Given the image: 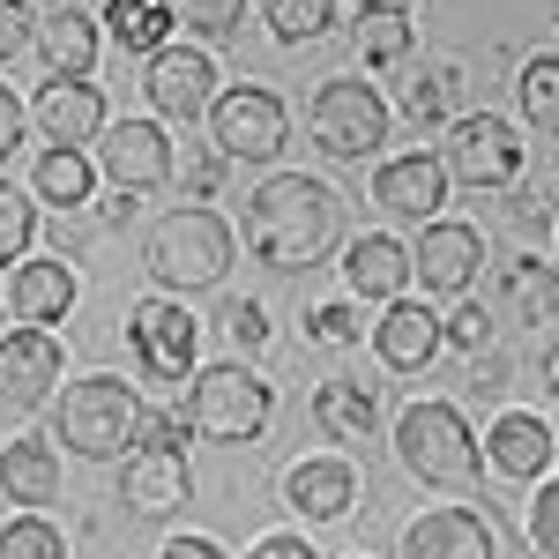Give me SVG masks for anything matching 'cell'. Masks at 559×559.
Here are the masks:
<instances>
[{
  "instance_id": "cell-24",
  "label": "cell",
  "mask_w": 559,
  "mask_h": 559,
  "mask_svg": "<svg viewBox=\"0 0 559 559\" xmlns=\"http://www.w3.org/2000/svg\"><path fill=\"white\" fill-rule=\"evenodd\" d=\"M313 426L329 440H373L381 432V395L366 381H350V373H336V381L313 388Z\"/></svg>"
},
{
  "instance_id": "cell-31",
  "label": "cell",
  "mask_w": 559,
  "mask_h": 559,
  "mask_svg": "<svg viewBox=\"0 0 559 559\" xmlns=\"http://www.w3.org/2000/svg\"><path fill=\"white\" fill-rule=\"evenodd\" d=\"M515 97H522V120H530L537 134H559V60H552V52L522 60Z\"/></svg>"
},
{
  "instance_id": "cell-9",
  "label": "cell",
  "mask_w": 559,
  "mask_h": 559,
  "mask_svg": "<svg viewBox=\"0 0 559 559\" xmlns=\"http://www.w3.org/2000/svg\"><path fill=\"white\" fill-rule=\"evenodd\" d=\"M194 313L179 299H142L128 313V344H134V366L150 381H194Z\"/></svg>"
},
{
  "instance_id": "cell-35",
  "label": "cell",
  "mask_w": 559,
  "mask_h": 559,
  "mask_svg": "<svg viewBox=\"0 0 559 559\" xmlns=\"http://www.w3.org/2000/svg\"><path fill=\"white\" fill-rule=\"evenodd\" d=\"M31 239H38V210L0 179V261H23V254H31Z\"/></svg>"
},
{
  "instance_id": "cell-21",
  "label": "cell",
  "mask_w": 559,
  "mask_h": 559,
  "mask_svg": "<svg viewBox=\"0 0 559 559\" xmlns=\"http://www.w3.org/2000/svg\"><path fill=\"white\" fill-rule=\"evenodd\" d=\"M373 350L395 373H426L432 350H440V313H426V306H411V299H388V313L373 321Z\"/></svg>"
},
{
  "instance_id": "cell-48",
  "label": "cell",
  "mask_w": 559,
  "mask_h": 559,
  "mask_svg": "<svg viewBox=\"0 0 559 559\" xmlns=\"http://www.w3.org/2000/svg\"><path fill=\"white\" fill-rule=\"evenodd\" d=\"M545 388H552V395H559V344L545 350Z\"/></svg>"
},
{
  "instance_id": "cell-41",
  "label": "cell",
  "mask_w": 559,
  "mask_h": 559,
  "mask_svg": "<svg viewBox=\"0 0 559 559\" xmlns=\"http://www.w3.org/2000/svg\"><path fill=\"white\" fill-rule=\"evenodd\" d=\"M31 45V8L23 0H0V60H15Z\"/></svg>"
},
{
  "instance_id": "cell-39",
  "label": "cell",
  "mask_w": 559,
  "mask_h": 559,
  "mask_svg": "<svg viewBox=\"0 0 559 559\" xmlns=\"http://www.w3.org/2000/svg\"><path fill=\"white\" fill-rule=\"evenodd\" d=\"M530 545L559 559V485H537V500H530Z\"/></svg>"
},
{
  "instance_id": "cell-29",
  "label": "cell",
  "mask_w": 559,
  "mask_h": 559,
  "mask_svg": "<svg viewBox=\"0 0 559 559\" xmlns=\"http://www.w3.org/2000/svg\"><path fill=\"white\" fill-rule=\"evenodd\" d=\"M411 45H418V23H411L403 8H373V15H358V60H366V68H395Z\"/></svg>"
},
{
  "instance_id": "cell-32",
  "label": "cell",
  "mask_w": 559,
  "mask_h": 559,
  "mask_svg": "<svg viewBox=\"0 0 559 559\" xmlns=\"http://www.w3.org/2000/svg\"><path fill=\"white\" fill-rule=\"evenodd\" d=\"M336 23V0H269V31L284 45H313Z\"/></svg>"
},
{
  "instance_id": "cell-14",
  "label": "cell",
  "mask_w": 559,
  "mask_h": 559,
  "mask_svg": "<svg viewBox=\"0 0 559 559\" xmlns=\"http://www.w3.org/2000/svg\"><path fill=\"white\" fill-rule=\"evenodd\" d=\"M358 492H366V477H358V463H344V455H306V463L284 471V500H292L306 522H344Z\"/></svg>"
},
{
  "instance_id": "cell-46",
  "label": "cell",
  "mask_w": 559,
  "mask_h": 559,
  "mask_svg": "<svg viewBox=\"0 0 559 559\" xmlns=\"http://www.w3.org/2000/svg\"><path fill=\"white\" fill-rule=\"evenodd\" d=\"M157 559H231V552H224L216 537H173V545H165Z\"/></svg>"
},
{
  "instance_id": "cell-10",
  "label": "cell",
  "mask_w": 559,
  "mask_h": 559,
  "mask_svg": "<svg viewBox=\"0 0 559 559\" xmlns=\"http://www.w3.org/2000/svg\"><path fill=\"white\" fill-rule=\"evenodd\" d=\"M187 492H194V477H187V455H179V448H150V440H134L128 455H120V508H128L134 522L179 515Z\"/></svg>"
},
{
  "instance_id": "cell-42",
  "label": "cell",
  "mask_w": 559,
  "mask_h": 559,
  "mask_svg": "<svg viewBox=\"0 0 559 559\" xmlns=\"http://www.w3.org/2000/svg\"><path fill=\"white\" fill-rule=\"evenodd\" d=\"M508 388V358L500 350H477L471 358V395H500Z\"/></svg>"
},
{
  "instance_id": "cell-49",
  "label": "cell",
  "mask_w": 559,
  "mask_h": 559,
  "mask_svg": "<svg viewBox=\"0 0 559 559\" xmlns=\"http://www.w3.org/2000/svg\"><path fill=\"white\" fill-rule=\"evenodd\" d=\"M350 8H358V15H373V8H395V0H350Z\"/></svg>"
},
{
  "instance_id": "cell-4",
  "label": "cell",
  "mask_w": 559,
  "mask_h": 559,
  "mask_svg": "<svg viewBox=\"0 0 559 559\" xmlns=\"http://www.w3.org/2000/svg\"><path fill=\"white\" fill-rule=\"evenodd\" d=\"M395 463L418 485H471L477 477V432L455 403H411L395 418Z\"/></svg>"
},
{
  "instance_id": "cell-15",
  "label": "cell",
  "mask_w": 559,
  "mask_h": 559,
  "mask_svg": "<svg viewBox=\"0 0 559 559\" xmlns=\"http://www.w3.org/2000/svg\"><path fill=\"white\" fill-rule=\"evenodd\" d=\"M52 388H60V344H52V329H15V336H0V403L31 411Z\"/></svg>"
},
{
  "instance_id": "cell-36",
  "label": "cell",
  "mask_w": 559,
  "mask_h": 559,
  "mask_svg": "<svg viewBox=\"0 0 559 559\" xmlns=\"http://www.w3.org/2000/svg\"><path fill=\"white\" fill-rule=\"evenodd\" d=\"M440 344H455L463 358L492 350V313H485V306H455V313L440 321Z\"/></svg>"
},
{
  "instance_id": "cell-2",
  "label": "cell",
  "mask_w": 559,
  "mask_h": 559,
  "mask_svg": "<svg viewBox=\"0 0 559 559\" xmlns=\"http://www.w3.org/2000/svg\"><path fill=\"white\" fill-rule=\"evenodd\" d=\"M142 269H150V284H157L165 299L210 292V284H224V269H231V224L216 210L157 216L150 239H142Z\"/></svg>"
},
{
  "instance_id": "cell-12",
  "label": "cell",
  "mask_w": 559,
  "mask_h": 559,
  "mask_svg": "<svg viewBox=\"0 0 559 559\" xmlns=\"http://www.w3.org/2000/svg\"><path fill=\"white\" fill-rule=\"evenodd\" d=\"M142 90H150V105H157V120H202L216 105V68L210 52H194V45H165V52H150V75H142Z\"/></svg>"
},
{
  "instance_id": "cell-22",
  "label": "cell",
  "mask_w": 559,
  "mask_h": 559,
  "mask_svg": "<svg viewBox=\"0 0 559 559\" xmlns=\"http://www.w3.org/2000/svg\"><path fill=\"white\" fill-rule=\"evenodd\" d=\"M0 500H15L31 515H38L45 500H60V455H52V440L23 432V440L0 448Z\"/></svg>"
},
{
  "instance_id": "cell-44",
  "label": "cell",
  "mask_w": 559,
  "mask_h": 559,
  "mask_svg": "<svg viewBox=\"0 0 559 559\" xmlns=\"http://www.w3.org/2000/svg\"><path fill=\"white\" fill-rule=\"evenodd\" d=\"M515 224L530 231V239H545V231H552V210H545V194H515Z\"/></svg>"
},
{
  "instance_id": "cell-23",
  "label": "cell",
  "mask_w": 559,
  "mask_h": 559,
  "mask_svg": "<svg viewBox=\"0 0 559 559\" xmlns=\"http://www.w3.org/2000/svg\"><path fill=\"white\" fill-rule=\"evenodd\" d=\"M8 306H15V321L23 329H45V321H68V306H75V269L52 254V261H23L15 269V284H8Z\"/></svg>"
},
{
  "instance_id": "cell-19",
  "label": "cell",
  "mask_w": 559,
  "mask_h": 559,
  "mask_svg": "<svg viewBox=\"0 0 559 559\" xmlns=\"http://www.w3.org/2000/svg\"><path fill=\"white\" fill-rule=\"evenodd\" d=\"M485 463L500 477H515V485H530V477L552 471V426L537 418V411H508V418H492V432H485Z\"/></svg>"
},
{
  "instance_id": "cell-17",
  "label": "cell",
  "mask_w": 559,
  "mask_h": 559,
  "mask_svg": "<svg viewBox=\"0 0 559 559\" xmlns=\"http://www.w3.org/2000/svg\"><path fill=\"white\" fill-rule=\"evenodd\" d=\"M31 120L52 150H83V142L105 134V97H97V83H45Z\"/></svg>"
},
{
  "instance_id": "cell-27",
  "label": "cell",
  "mask_w": 559,
  "mask_h": 559,
  "mask_svg": "<svg viewBox=\"0 0 559 559\" xmlns=\"http://www.w3.org/2000/svg\"><path fill=\"white\" fill-rule=\"evenodd\" d=\"M105 31L120 52H165L173 45V0H105Z\"/></svg>"
},
{
  "instance_id": "cell-3",
  "label": "cell",
  "mask_w": 559,
  "mask_h": 559,
  "mask_svg": "<svg viewBox=\"0 0 559 559\" xmlns=\"http://www.w3.org/2000/svg\"><path fill=\"white\" fill-rule=\"evenodd\" d=\"M269 411H276L269 381H261L254 366H239V358L202 366L194 388H187V426L202 432V440H216V448H254Z\"/></svg>"
},
{
  "instance_id": "cell-8",
  "label": "cell",
  "mask_w": 559,
  "mask_h": 559,
  "mask_svg": "<svg viewBox=\"0 0 559 559\" xmlns=\"http://www.w3.org/2000/svg\"><path fill=\"white\" fill-rule=\"evenodd\" d=\"M210 128H216V150H224V165H269L276 150H284V97L261 83H231L216 90L210 105Z\"/></svg>"
},
{
  "instance_id": "cell-50",
  "label": "cell",
  "mask_w": 559,
  "mask_h": 559,
  "mask_svg": "<svg viewBox=\"0 0 559 559\" xmlns=\"http://www.w3.org/2000/svg\"><path fill=\"white\" fill-rule=\"evenodd\" d=\"M552 463H559V440H552Z\"/></svg>"
},
{
  "instance_id": "cell-43",
  "label": "cell",
  "mask_w": 559,
  "mask_h": 559,
  "mask_svg": "<svg viewBox=\"0 0 559 559\" xmlns=\"http://www.w3.org/2000/svg\"><path fill=\"white\" fill-rule=\"evenodd\" d=\"M15 142H23V105H15V90L0 83V165L15 157Z\"/></svg>"
},
{
  "instance_id": "cell-13",
  "label": "cell",
  "mask_w": 559,
  "mask_h": 559,
  "mask_svg": "<svg viewBox=\"0 0 559 559\" xmlns=\"http://www.w3.org/2000/svg\"><path fill=\"white\" fill-rule=\"evenodd\" d=\"M477 261H485V239H477V224H426V239L411 247V276L426 284V292H471L477 284Z\"/></svg>"
},
{
  "instance_id": "cell-33",
  "label": "cell",
  "mask_w": 559,
  "mask_h": 559,
  "mask_svg": "<svg viewBox=\"0 0 559 559\" xmlns=\"http://www.w3.org/2000/svg\"><path fill=\"white\" fill-rule=\"evenodd\" d=\"M0 559H68V537L45 515H15L0 530Z\"/></svg>"
},
{
  "instance_id": "cell-30",
  "label": "cell",
  "mask_w": 559,
  "mask_h": 559,
  "mask_svg": "<svg viewBox=\"0 0 559 559\" xmlns=\"http://www.w3.org/2000/svg\"><path fill=\"white\" fill-rule=\"evenodd\" d=\"M90 187H97V173H90L83 150H45V157H38V194L60 216L75 210V202H90Z\"/></svg>"
},
{
  "instance_id": "cell-26",
  "label": "cell",
  "mask_w": 559,
  "mask_h": 559,
  "mask_svg": "<svg viewBox=\"0 0 559 559\" xmlns=\"http://www.w3.org/2000/svg\"><path fill=\"white\" fill-rule=\"evenodd\" d=\"M492 284H500L508 313H515V321H530V329H545V321L559 313V269H552V261L515 254V261H500V269H492Z\"/></svg>"
},
{
  "instance_id": "cell-1",
  "label": "cell",
  "mask_w": 559,
  "mask_h": 559,
  "mask_svg": "<svg viewBox=\"0 0 559 559\" xmlns=\"http://www.w3.org/2000/svg\"><path fill=\"white\" fill-rule=\"evenodd\" d=\"M239 231H247L254 261L284 269V276H306V269H321L329 247L344 239V202H336L329 179L276 173V179H261V187H254V202H247V216H239Z\"/></svg>"
},
{
  "instance_id": "cell-37",
  "label": "cell",
  "mask_w": 559,
  "mask_h": 559,
  "mask_svg": "<svg viewBox=\"0 0 559 559\" xmlns=\"http://www.w3.org/2000/svg\"><path fill=\"white\" fill-rule=\"evenodd\" d=\"M216 321H224V336H231V344H247V350L269 344V313H261V299H224Z\"/></svg>"
},
{
  "instance_id": "cell-38",
  "label": "cell",
  "mask_w": 559,
  "mask_h": 559,
  "mask_svg": "<svg viewBox=\"0 0 559 559\" xmlns=\"http://www.w3.org/2000/svg\"><path fill=\"white\" fill-rule=\"evenodd\" d=\"M306 329H313V344H358V306L350 299H329L306 313Z\"/></svg>"
},
{
  "instance_id": "cell-5",
  "label": "cell",
  "mask_w": 559,
  "mask_h": 559,
  "mask_svg": "<svg viewBox=\"0 0 559 559\" xmlns=\"http://www.w3.org/2000/svg\"><path fill=\"white\" fill-rule=\"evenodd\" d=\"M134 432H142V403H134L128 381H112V373H97V381H75L60 388V440L90 455V463H112V455H128Z\"/></svg>"
},
{
  "instance_id": "cell-34",
  "label": "cell",
  "mask_w": 559,
  "mask_h": 559,
  "mask_svg": "<svg viewBox=\"0 0 559 559\" xmlns=\"http://www.w3.org/2000/svg\"><path fill=\"white\" fill-rule=\"evenodd\" d=\"M179 31H202V38H239L247 23V0H173Z\"/></svg>"
},
{
  "instance_id": "cell-7",
  "label": "cell",
  "mask_w": 559,
  "mask_h": 559,
  "mask_svg": "<svg viewBox=\"0 0 559 559\" xmlns=\"http://www.w3.org/2000/svg\"><path fill=\"white\" fill-rule=\"evenodd\" d=\"M522 165H530V150H522V134L500 112L448 120V150H440V173L448 179H463V187H515Z\"/></svg>"
},
{
  "instance_id": "cell-25",
  "label": "cell",
  "mask_w": 559,
  "mask_h": 559,
  "mask_svg": "<svg viewBox=\"0 0 559 559\" xmlns=\"http://www.w3.org/2000/svg\"><path fill=\"white\" fill-rule=\"evenodd\" d=\"M38 45H45L52 83H90V68H97V23H90L83 8H52L38 23Z\"/></svg>"
},
{
  "instance_id": "cell-16",
  "label": "cell",
  "mask_w": 559,
  "mask_h": 559,
  "mask_svg": "<svg viewBox=\"0 0 559 559\" xmlns=\"http://www.w3.org/2000/svg\"><path fill=\"white\" fill-rule=\"evenodd\" d=\"M403 559H500L492 545V522L471 508H432L403 530Z\"/></svg>"
},
{
  "instance_id": "cell-18",
  "label": "cell",
  "mask_w": 559,
  "mask_h": 559,
  "mask_svg": "<svg viewBox=\"0 0 559 559\" xmlns=\"http://www.w3.org/2000/svg\"><path fill=\"white\" fill-rule=\"evenodd\" d=\"M373 202H381L388 216H432L440 202H448V173H440V157H426V150H411V157H388L381 173H373Z\"/></svg>"
},
{
  "instance_id": "cell-28",
  "label": "cell",
  "mask_w": 559,
  "mask_h": 559,
  "mask_svg": "<svg viewBox=\"0 0 559 559\" xmlns=\"http://www.w3.org/2000/svg\"><path fill=\"white\" fill-rule=\"evenodd\" d=\"M455 105H463V68H455V60H432V68H418V75L403 83V112H411L418 128H432V120H463Z\"/></svg>"
},
{
  "instance_id": "cell-20",
  "label": "cell",
  "mask_w": 559,
  "mask_h": 559,
  "mask_svg": "<svg viewBox=\"0 0 559 559\" xmlns=\"http://www.w3.org/2000/svg\"><path fill=\"white\" fill-rule=\"evenodd\" d=\"M344 284H350V299H403V284H411V247L388 239V231H358L344 247Z\"/></svg>"
},
{
  "instance_id": "cell-47",
  "label": "cell",
  "mask_w": 559,
  "mask_h": 559,
  "mask_svg": "<svg viewBox=\"0 0 559 559\" xmlns=\"http://www.w3.org/2000/svg\"><path fill=\"white\" fill-rule=\"evenodd\" d=\"M97 216H105V224H128V216H134V194H112V202H105Z\"/></svg>"
},
{
  "instance_id": "cell-6",
  "label": "cell",
  "mask_w": 559,
  "mask_h": 559,
  "mask_svg": "<svg viewBox=\"0 0 559 559\" xmlns=\"http://www.w3.org/2000/svg\"><path fill=\"white\" fill-rule=\"evenodd\" d=\"M306 134H313V150L336 157V165L373 157V150L388 142L381 90H373V83H321V90H313V105H306Z\"/></svg>"
},
{
  "instance_id": "cell-11",
  "label": "cell",
  "mask_w": 559,
  "mask_h": 559,
  "mask_svg": "<svg viewBox=\"0 0 559 559\" xmlns=\"http://www.w3.org/2000/svg\"><path fill=\"white\" fill-rule=\"evenodd\" d=\"M97 173L112 179V194H150V187L173 179V142L157 120H120L97 142Z\"/></svg>"
},
{
  "instance_id": "cell-40",
  "label": "cell",
  "mask_w": 559,
  "mask_h": 559,
  "mask_svg": "<svg viewBox=\"0 0 559 559\" xmlns=\"http://www.w3.org/2000/svg\"><path fill=\"white\" fill-rule=\"evenodd\" d=\"M173 173H179V194L202 202V194H216V179H224V150H194L187 165H173Z\"/></svg>"
},
{
  "instance_id": "cell-45",
  "label": "cell",
  "mask_w": 559,
  "mask_h": 559,
  "mask_svg": "<svg viewBox=\"0 0 559 559\" xmlns=\"http://www.w3.org/2000/svg\"><path fill=\"white\" fill-rule=\"evenodd\" d=\"M247 559H321V552H313L306 537H261V545H254Z\"/></svg>"
}]
</instances>
